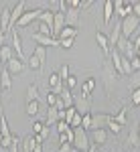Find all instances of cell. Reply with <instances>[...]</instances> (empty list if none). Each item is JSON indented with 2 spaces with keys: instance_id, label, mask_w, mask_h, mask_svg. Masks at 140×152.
Wrapping results in <instances>:
<instances>
[{
  "instance_id": "13",
  "label": "cell",
  "mask_w": 140,
  "mask_h": 152,
  "mask_svg": "<svg viewBox=\"0 0 140 152\" xmlns=\"http://www.w3.org/2000/svg\"><path fill=\"white\" fill-rule=\"evenodd\" d=\"M110 114H93L92 112V130H100L108 126V120H110Z\"/></svg>"
},
{
  "instance_id": "39",
  "label": "cell",
  "mask_w": 140,
  "mask_h": 152,
  "mask_svg": "<svg viewBox=\"0 0 140 152\" xmlns=\"http://www.w3.org/2000/svg\"><path fill=\"white\" fill-rule=\"evenodd\" d=\"M81 128L87 132V130H92V112L89 114H85V116L81 118Z\"/></svg>"
},
{
  "instance_id": "50",
  "label": "cell",
  "mask_w": 140,
  "mask_h": 152,
  "mask_svg": "<svg viewBox=\"0 0 140 152\" xmlns=\"http://www.w3.org/2000/svg\"><path fill=\"white\" fill-rule=\"evenodd\" d=\"M49 134H51V128H49V126H45V128H43V132H41L39 136H41V138L45 140V138H49Z\"/></svg>"
},
{
  "instance_id": "32",
  "label": "cell",
  "mask_w": 140,
  "mask_h": 152,
  "mask_svg": "<svg viewBox=\"0 0 140 152\" xmlns=\"http://www.w3.org/2000/svg\"><path fill=\"white\" fill-rule=\"evenodd\" d=\"M23 150L24 152H35V140H33V134H29L23 140Z\"/></svg>"
},
{
  "instance_id": "25",
  "label": "cell",
  "mask_w": 140,
  "mask_h": 152,
  "mask_svg": "<svg viewBox=\"0 0 140 152\" xmlns=\"http://www.w3.org/2000/svg\"><path fill=\"white\" fill-rule=\"evenodd\" d=\"M77 33H79V28H73V26H65L61 33H59L57 41H63V39H75L77 37Z\"/></svg>"
},
{
  "instance_id": "56",
  "label": "cell",
  "mask_w": 140,
  "mask_h": 152,
  "mask_svg": "<svg viewBox=\"0 0 140 152\" xmlns=\"http://www.w3.org/2000/svg\"><path fill=\"white\" fill-rule=\"evenodd\" d=\"M0 148H2V134H0Z\"/></svg>"
},
{
  "instance_id": "49",
  "label": "cell",
  "mask_w": 140,
  "mask_h": 152,
  "mask_svg": "<svg viewBox=\"0 0 140 152\" xmlns=\"http://www.w3.org/2000/svg\"><path fill=\"white\" fill-rule=\"evenodd\" d=\"M132 14L140 18V2H132Z\"/></svg>"
},
{
  "instance_id": "11",
  "label": "cell",
  "mask_w": 140,
  "mask_h": 152,
  "mask_svg": "<svg viewBox=\"0 0 140 152\" xmlns=\"http://www.w3.org/2000/svg\"><path fill=\"white\" fill-rule=\"evenodd\" d=\"M73 107L77 110V114H81V116H85V114H89L92 112V102H89V97H77L75 99V104H73Z\"/></svg>"
},
{
  "instance_id": "46",
  "label": "cell",
  "mask_w": 140,
  "mask_h": 152,
  "mask_svg": "<svg viewBox=\"0 0 140 152\" xmlns=\"http://www.w3.org/2000/svg\"><path fill=\"white\" fill-rule=\"evenodd\" d=\"M18 146H21V138L14 134V140H12V144H10V148H8V150H10V152H18Z\"/></svg>"
},
{
  "instance_id": "37",
  "label": "cell",
  "mask_w": 140,
  "mask_h": 152,
  "mask_svg": "<svg viewBox=\"0 0 140 152\" xmlns=\"http://www.w3.org/2000/svg\"><path fill=\"white\" fill-rule=\"evenodd\" d=\"M57 73H59V77H61V81L65 83V79L71 75V73H69V65H67V63H63V65H61V69H59Z\"/></svg>"
},
{
  "instance_id": "29",
  "label": "cell",
  "mask_w": 140,
  "mask_h": 152,
  "mask_svg": "<svg viewBox=\"0 0 140 152\" xmlns=\"http://www.w3.org/2000/svg\"><path fill=\"white\" fill-rule=\"evenodd\" d=\"M126 114H128V110H126V107H120V112H118L116 116H112V118H114V122H118L120 126H126V124H128Z\"/></svg>"
},
{
  "instance_id": "9",
  "label": "cell",
  "mask_w": 140,
  "mask_h": 152,
  "mask_svg": "<svg viewBox=\"0 0 140 152\" xmlns=\"http://www.w3.org/2000/svg\"><path fill=\"white\" fill-rule=\"evenodd\" d=\"M10 12L12 8L10 6H4L2 12H0V33H10Z\"/></svg>"
},
{
  "instance_id": "4",
  "label": "cell",
  "mask_w": 140,
  "mask_h": 152,
  "mask_svg": "<svg viewBox=\"0 0 140 152\" xmlns=\"http://www.w3.org/2000/svg\"><path fill=\"white\" fill-rule=\"evenodd\" d=\"M114 12L118 14V20L126 18L132 14V2H124V0H114Z\"/></svg>"
},
{
  "instance_id": "21",
  "label": "cell",
  "mask_w": 140,
  "mask_h": 152,
  "mask_svg": "<svg viewBox=\"0 0 140 152\" xmlns=\"http://www.w3.org/2000/svg\"><path fill=\"white\" fill-rule=\"evenodd\" d=\"M12 57H16L14 51H12V47L10 45H2V47H0V61H2V65H6Z\"/></svg>"
},
{
  "instance_id": "54",
  "label": "cell",
  "mask_w": 140,
  "mask_h": 152,
  "mask_svg": "<svg viewBox=\"0 0 140 152\" xmlns=\"http://www.w3.org/2000/svg\"><path fill=\"white\" fill-rule=\"evenodd\" d=\"M4 37H6L4 33H0V47H2V45H6V43H4Z\"/></svg>"
},
{
  "instance_id": "34",
  "label": "cell",
  "mask_w": 140,
  "mask_h": 152,
  "mask_svg": "<svg viewBox=\"0 0 140 152\" xmlns=\"http://www.w3.org/2000/svg\"><path fill=\"white\" fill-rule=\"evenodd\" d=\"M130 77H132V79H130V91H134V89H140V75L138 73H132V75H130Z\"/></svg>"
},
{
  "instance_id": "16",
  "label": "cell",
  "mask_w": 140,
  "mask_h": 152,
  "mask_svg": "<svg viewBox=\"0 0 140 152\" xmlns=\"http://www.w3.org/2000/svg\"><path fill=\"white\" fill-rule=\"evenodd\" d=\"M33 41H35L37 45H41V47H59V41L53 39V37H43V35L33 33Z\"/></svg>"
},
{
  "instance_id": "24",
  "label": "cell",
  "mask_w": 140,
  "mask_h": 152,
  "mask_svg": "<svg viewBox=\"0 0 140 152\" xmlns=\"http://www.w3.org/2000/svg\"><path fill=\"white\" fill-rule=\"evenodd\" d=\"M53 18H55V12H53V10H43V12H41V16H39V23L51 26V31H53Z\"/></svg>"
},
{
  "instance_id": "10",
  "label": "cell",
  "mask_w": 140,
  "mask_h": 152,
  "mask_svg": "<svg viewBox=\"0 0 140 152\" xmlns=\"http://www.w3.org/2000/svg\"><path fill=\"white\" fill-rule=\"evenodd\" d=\"M126 142H128V146H132V148H138V146H140L138 122H132V126H130V132H128V138H126Z\"/></svg>"
},
{
  "instance_id": "43",
  "label": "cell",
  "mask_w": 140,
  "mask_h": 152,
  "mask_svg": "<svg viewBox=\"0 0 140 152\" xmlns=\"http://www.w3.org/2000/svg\"><path fill=\"white\" fill-rule=\"evenodd\" d=\"M73 43H75V39H63V41H59V47L61 49H71Z\"/></svg>"
},
{
  "instance_id": "28",
  "label": "cell",
  "mask_w": 140,
  "mask_h": 152,
  "mask_svg": "<svg viewBox=\"0 0 140 152\" xmlns=\"http://www.w3.org/2000/svg\"><path fill=\"white\" fill-rule=\"evenodd\" d=\"M26 102H39V87L35 83H31L26 87Z\"/></svg>"
},
{
  "instance_id": "57",
  "label": "cell",
  "mask_w": 140,
  "mask_h": 152,
  "mask_svg": "<svg viewBox=\"0 0 140 152\" xmlns=\"http://www.w3.org/2000/svg\"><path fill=\"white\" fill-rule=\"evenodd\" d=\"M138 134H140V122H138Z\"/></svg>"
},
{
  "instance_id": "51",
  "label": "cell",
  "mask_w": 140,
  "mask_h": 152,
  "mask_svg": "<svg viewBox=\"0 0 140 152\" xmlns=\"http://www.w3.org/2000/svg\"><path fill=\"white\" fill-rule=\"evenodd\" d=\"M132 45H134V49H136V51H138V49H140V35L136 37V41H134V43H132Z\"/></svg>"
},
{
  "instance_id": "7",
  "label": "cell",
  "mask_w": 140,
  "mask_h": 152,
  "mask_svg": "<svg viewBox=\"0 0 140 152\" xmlns=\"http://www.w3.org/2000/svg\"><path fill=\"white\" fill-rule=\"evenodd\" d=\"M24 6H26L24 0H18V2L14 4V8H12V12H10V31L16 26V23L21 20V16L24 14Z\"/></svg>"
},
{
  "instance_id": "15",
  "label": "cell",
  "mask_w": 140,
  "mask_h": 152,
  "mask_svg": "<svg viewBox=\"0 0 140 152\" xmlns=\"http://www.w3.org/2000/svg\"><path fill=\"white\" fill-rule=\"evenodd\" d=\"M4 69L8 71L10 75H18V73H23L24 71V63L21 61V59H16V57H12L6 65H4Z\"/></svg>"
},
{
  "instance_id": "26",
  "label": "cell",
  "mask_w": 140,
  "mask_h": 152,
  "mask_svg": "<svg viewBox=\"0 0 140 152\" xmlns=\"http://www.w3.org/2000/svg\"><path fill=\"white\" fill-rule=\"evenodd\" d=\"M61 102L65 104V107H73V104H75V97H73V94H71L67 87H63V91H61Z\"/></svg>"
},
{
  "instance_id": "36",
  "label": "cell",
  "mask_w": 140,
  "mask_h": 152,
  "mask_svg": "<svg viewBox=\"0 0 140 152\" xmlns=\"http://www.w3.org/2000/svg\"><path fill=\"white\" fill-rule=\"evenodd\" d=\"M77 77H75V75H69V77H67V79H65V87H67V89H69V91H73V89H75V87H77Z\"/></svg>"
},
{
  "instance_id": "42",
  "label": "cell",
  "mask_w": 140,
  "mask_h": 152,
  "mask_svg": "<svg viewBox=\"0 0 140 152\" xmlns=\"http://www.w3.org/2000/svg\"><path fill=\"white\" fill-rule=\"evenodd\" d=\"M57 99H59V95H55L53 91H49V94H47V105H49V107H55Z\"/></svg>"
},
{
  "instance_id": "17",
  "label": "cell",
  "mask_w": 140,
  "mask_h": 152,
  "mask_svg": "<svg viewBox=\"0 0 140 152\" xmlns=\"http://www.w3.org/2000/svg\"><path fill=\"white\" fill-rule=\"evenodd\" d=\"M0 89L4 94H10V89H12V75L6 69L0 71Z\"/></svg>"
},
{
  "instance_id": "22",
  "label": "cell",
  "mask_w": 140,
  "mask_h": 152,
  "mask_svg": "<svg viewBox=\"0 0 140 152\" xmlns=\"http://www.w3.org/2000/svg\"><path fill=\"white\" fill-rule=\"evenodd\" d=\"M57 122H59V112L55 107H49V110H47V118H45V126L51 128V126H55Z\"/></svg>"
},
{
  "instance_id": "55",
  "label": "cell",
  "mask_w": 140,
  "mask_h": 152,
  "mask_svg": "<svg viewBox=\"0 0 140 152\" xmlns=\"http://www.w3.org/2000/svg\"><path fill=\"white\" fill-rule=\"evenodd\" d=\"M4 116V112H2V99H0V118Z\"/></svg>"
},
{
  "instance_id": "35",
  "label": "cell",
  "mask_w": 140,
  "mask_h": 152,
  "mask_svg": "<svg viewBox=\"0 0 140 152\" xmlns=\"http://www.w3.org/2000/svg\"><path fill=\"white\" fill-rule=\"evenodd\" d=\"M29 67H31L33 71H39V69H43V65H41V61H39V59H37L35 55H31V57H29Z\"/></svg>"
},
{
  "instance_id": "20",
  "label": "cell",
  "mask_w": 140,
  "mask_h": 152,
  "mask_svg": "<svg viewBox=\"0 0 140 152\" xmlns=\"http://www.w3.org/2000/svg\"><path fill=\"white\" fill-rule=\"evenodd\" d=\"M95 41H97V45H100V49L104 51L106 57H110V41H108V35L106 33H102V31H97V35H95Z\"/></svg>"
},
{
  "instance_id": "18",
  "label": "cell",
  "mask_w": 140,
  "mask_h": 152,
  "mask_svg": "<svg viewBox=\"0 0 140 152\" xmlns=\"http://www.w3.org/2000/svg\"><path fill=\"white\" fill-rule=\"evenodd\" d=\"M92 144H95V146H104L106 142H108V132H106V128H100V130H92Z\"/></svg>"
},
{
  "instance_id": "45",
  "label": "cell",
  "mask_w": 140,
  "mask_h": 152,
  "mask_svg": "<svg viewBox=\"0 0 140 152\" xmlns=\"http://www.w3.org/2000/svg\"><path fill=\"white\" fill-rule=\"evenodd\" d=\"M55 126H57V132H59V134H65V132L69 130V124H65V122H61V120H59Z\"/></svg>"
},
{
  "instance_id": "27",
  "label": "cell",
  "mask_w": 140,
  "mask_h": 152,
  "mask_svg": "<svg viewBox=\"0 0 140 152\" xmlns=\"http://www.w3.org/2000/svg\"><path fill=\"white\" fill-rule=\"evenodd\" d=\"M112 14H114V2H112V0H106L104 2V23L106 24H110Z\"/></svg>"
},
{
  "instance_id": "41",
  "label": "cell",
  "mask_w": 140,
  "mask_h": 152,
  "mask_svg": "<svg viewBox=\"0 0 140 152\" xmlns=\"http://www.w3.org/2000/svg\"><path fill=\"white\" fill-rule=\"evenodd\" d=\"M122 71H124V75H132V67H130V59L122 57Z\"/></svg>"
},
{
  "instance_id": "33",
  "label": "cell",
  "mask_w": 140,
  "mask_h": 152,
  "mask_svg": "<svg viewBox=\"0 0 140 152\" xmlns=\"http://www.w3.org/2000/svg\"><path fill=\"white\" fill-rule=\"evenodd\" d=\"M108 130H110L114 136H118V134L122 132V126H120L118 122H114V118H110V120H108Z\"/></svg>"
},
{
  "instance_id": "2",
  "label": "cell",
  "mask_w": 140,
  "mask_h": 152,
  "mask_svg": "<svg viewBox=\"0 0 140 152\" xmlns=\"http://www.w3.org/2000/svg\"><path fill=\"white\" fill-rule=\"evenodd\" d=\"M73 148L75 150H79V152H87V148H89V136H87V132L83 128H75L73 130Z\"/></svg>"
},
{
  "instance_id": "23",
  "label": "cell",
  "mask_w": 140,
  "mask_h": 152,
  "mask_svg": "<svg viewBox=\"0 0 140 152\" xmlns=\"http://www.w3.org/2000/svg\"><path fill=\"white\" fill-rule=\"evenodd\" d=\"M93 89H95V79H93V77H87L81 85V95L83 97H89Z\"/></svg>"
},
{
  "instance_id": "47",
  "label": "cell",
  "mask_w": 140,
  "mask_h": 152,
  "mask_svg": "<svg viewBox=\"0 0 140 152\" xmlns=\"http://www.w3.org/2000/svg\"><path fill=\"white\" fill-rule=\"evenodd\" d=\"M132 105H134V107L140 105V89H134V91H132Z\"/></svg>"
},
{
  "instance_id": "53",
  "label": "cell",
  "mask_w": 140,
  "mask_h": 152,
  "mask_svg": "<svg viewBox=\"0 0 140 152\" xmlns=\"http://www.w3.org/2000/svg\"><path fill=\"white\" fill-rule=\"evenodd\" d=\"M89 4H92V2H89V0H83V2H81V8H87V6H89Z\"/></svg>"
},
{
  "instance_id": "8",
  "label": "cell",
  "mask_w": 140,
  "mask_h": 152,
  "mask_svg": "<svg viewBox=\"0 0 140 152\" xmlns=\"http://www.w3.org/2000/svg\"><path fill=\"white\" fill-rule=\"evenodd\" d=\"M63 87H65V83L61 81L59 73H57V71H55V73H51V75H49V91H53L55 95H61Z\"/></svg>"
},
{
  "instance_id": "44",
  "label": "cell",
  "mask_w": 140,
  "mask_h": 152,
  "mask_svg": "<svg viewBox=\"0 0 140 152\" xmlns=\"http://www.w3.org/2000/svg\"><path fill=\"white\" fill-rule=\"evenodd\" d=\"M130 67H132V73H138L140 71V57H134L130 61Z\"/></svg>"
},
{
  "instance_id": "52",
  "label": "cell",
  "mask_w": 140,
  "mask_h": 152,
  "mask_svg": "<svg viewBox=\"0 0 140 152\" xmlns=\"http://www.w3.org/2000/svg\"><path fill=\"white\" fill-rule=\"evenodd\" d=\"M87 152H97V146H95V144H89V148H87Z\"/></svg>"
},
{
  "instance_id": "48",
  "label": "cell",
  "mask_w": 140,
  "mask_h": 152,
  "mask_svg": "<svg viewBox=\"0 0 140 152\" xmlns=\"http://www.w3.org/2000/svg\"><path fill=\"white\" fill-rule=\"evenodd\" d=\"M71 150H73V144H69V142H63L59 146V152H71Z\"/></svg>"
},
{
  "instance_id": "31",
  "label": "cell",
  "mask_w": 140,
  "mask_h": 152,
  "mask_svg": "<svg viewBox=\"0 0 140 152\" xmlns=\"http://www.w3.org/2000/svg\"><path fill=\"white\" fill-rule=\"evenodd\" d=\"M26 116L29 118H35L39 114V102H26V107H24Z\"/></svg>"
},
{
  "instance_id": "12",
  "label": "cell",
  "mask_w": 140,
  "mask_h": 152,
  "mask_svg": "<svg viewBox=\"0 0 140 152\" xmlns=\"http://www.w3.org/2000/svg\"><path fill=\"white\" fill-rule=\"evenodd\" d=\"M65 28V12H55V18H53V39H57L59 33Z\"/></svg>"
},
{
  "instance_id": "38",
  "label": "cell",
  "mask_w": 140,
  "mask_h": 152,
  "mask_svg": "<svg viewBox=\"0 0 140 152\" xmlns=\"http://www.w3.org/2000/svg\"><path fill=\"white\" fill-rule=\"evenodd\" d=\"M43 128H45V122L35 120V122H33V132H31V134H33V136H39V134L43 132Z\"/></svg>"
},
{
  "instance_id": "19",
  "label": "cell",
  "mask_w": 140,
  "mask_h": 152,
  "mask_svg": "<svg viewBox=\"0 0 140 152\" xmlns=\"http://www.w3.org/2000/svg\"><path fill=\"white\" fill-rule=\"evenodd\" d=\"M122 39V23L118 20L116 24H114V28H112V33H110V37H108V41H110V49L116 47V43Z\"/></svg>"
},
{
  "instance_id": "14",
  "label": "cell",
  "mask_w": 140,
  "mask_h": 152,
  "mask_svg": "<svg viewBox=\"0 0 140 152\" xmlns=\"http://www.w3.org/2000/svg\"><path fill=\"white\" fill-rule=\"evenodd\" d=\"M65 26H79V10L77 8H67L65 10Z\"/></svg>"
},
{
  "instance_id": "58",
  "label": "cell",
  "mask_w": 140,
  "mask_h": 152,
  "mask_svg": "<svg viewBox=\"0 0 140 152\" xmlns=\"http://www.w3.org/2000/svg\"><path fill=\"white\" fill-rule=\"evenodd\" d=\"M0 91H2V89H0Z\"/></svg>"
},
{
  "instance_id": "40",
  "label": "cell",
  "mask_w": 140,
  "mask_h": 152,
  "mask_svg": "<svg viewBox=\"0 0 140 152\" xmlns=\"http://www.w3.org/2000/svg\"><path fill=\"white\" fill-rule=\"evenodd\" d=\"M81 114H77V112H75V116H73V120H71V124H69V128H81Z\"/></svg>"
},
{
  "instance_id": "5",
  "label": "cell",
  "mask_w": 140,
  "mask_h": 152,
  "mask_svg": "<svg viewBox=\"0 0 140 152\" xmlns=\"http://www.w3.org/2000/svg\"><path fill=\"white\" fill-rule=\"evenodd\" d=\"M45 10V8H35V10H24V14L21 16V20L16 23V26H29V24L33 23V20H39V16H41V12Z\"/></svg>"
},
{
  "instance_id": "1",
  "label": "cell",
  "mask_w": 140,
  "mask_h": 152,
  "mask_svg": "<svg viewBox=\"0 0 140 152\" xmlns=\"http://www.w3.org/2000/svg\"><path fill=\"white\" fill-rule=\"evenodd\" d=\"M102 81H104L106 94L110 95L112 91H114V85H116V81H118V73L114 71V67H112L110 57H106L104 59V65H102Z\"/></svg>"
},
{
  "instance_id": "30",
  "label": "cell",
  "mask_w": 140,
  "mask_h": 152,
  "mask_svg": "<svg viewBox=\"0 0 140 152\" xmlns=\"http://www.w3.org/2000/svg\"><path fill=\"white\" fill-rule=\"evenodd\" d=\"M33 55H35V57L41 61V65H45V61H47V47H41V45H37L35 51H33Z\"/></svg>"
},
{
  "instance_id": "3",
  "label": "cell",
  "mask_w": 140,
  "mask_h": 152,
  "mask_svg": "<svg viewBox=\"0 0 140 152\" xmlns=\"http://www.w3.org/2000/svg\"><path fill=\"white\" fill-rule=\"evenodd\" d=\"M120 23H122V37H124V39H130V37L140 28V18H136L134 14H130V16H126V18H122Z\"/></svg>"
},
{
  "instance_id": "6",
  "label": "cell",
  "mask_w": 140,
  "mask_h": 152,
  "mask_svg": "<svg viewBox=\"0 0 140 152\" xmlns=\"http://www.w3.org/2000/svg\"><path fill=\"white\" fill-rule=\"evenodd\" d=\"M10 39H12V43H10V47L12 51H14V55H16V59H21V61H24V55H23V41H21V35L12 28L10 31Z\"/></svg>"
}]
</instances>
